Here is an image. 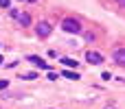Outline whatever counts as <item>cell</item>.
I'll use <instances>...</instances> for the list:
<instances>
[{
    "label": "cell",
    "instance_id": "30bf717a",
    "mask_svg": "<svg viewBox=\"0 0 125 109\" xmlns=\"http://www.w3.org/2000/svg\"><path fill=\"white\" fill-rule=\"evenodd\" d=\"M9 2H11V0H0V7H2V9H7V7H9Z\"/></svg>",
    "mask_w": 125,
    "mask_h": 109
},
{
    "label": "cell",
    "instance_id": "9c48e42d",
    "mask_svg": "<svg viewBox=\"0 0 125 109\" xmlns=\"http://www.w3.org/2000/svg\"><path fill=\"white\" fill-rule=\"evenodd\" d=\"M22 79H26V81H33V79H37V74H35V72H31V74H22Z\"/></svg>",
    "mask_w": 125,
    "mask_h": 109
},
{
    "label": "cell",
    "instance_id": "ba28073f",
    "mask_svg": "<svg viewBox=\"0 0 125 109\" xmlns=\"http://www.w3.org/2000/svg\"><path fill=\"white\" fill-rule=\"evenodd\" d=\"M62 63H64V66H68V68H77V61H75V59H66V57H64V59H62Z\"/></svg>",
    "mask_w": 125,
    "mask_h": 109
},
{
    "label": "cell",
    "instance_id": "52a82bcc",
    "mask_svg": "<svg viewBox=\"0 0 125 109\" xmlns=\"http://www.w3.org/2000/svg\"><path fill=\"white\" fill-rule=\"evenodd\" d=\"M62 76H64V79H70V81H77V79H79V74H77V72H73V70H64V72H62Z\"/></svg>",
    "mask_w": 125,
    "mask_h": 109
},
{
    "label": "cell",
    "instance_id": "3957f363",
    "mask_svg": "<svg viewBox=\"0 0 125 109\" xmlns=\"http://www.w3.org/2000/svg\"><path fill=\"white\" fill-rule=\"evenodd\" d=\"M51 31H53V26H51L48 22H37V24H35V33H37L40 37H48Z\"/></svg>",
    "mask_w": 125,
    "mask_h": 109
},
{
    "label": "cell",
    "instance_id": "8fae6325",
    "mask_svg": "<svg viewBox=\"0 0 125 109\" xmlns=\"http://www.w3.org/2000/svg\"><path fill=\"white\" fill-rule=\"evenodd\" d=\"M7 85H9V81H0V90H4Z\"/></svg>",
    "mask_w": 125,
    "mask_h": 109
},
{
    "label": "cell",
    "instance_id": "4fadbf2b",
    "mask_svg": "<svg viewBox=\"0 0 125 109\" xmlns=\"http://www.w3.org/2000/svg\"><path fill=\"white\" fill-rule=\"evenodd\" d=\"M105 109H116V107H114V105H108V107H105Z\"/></svg>",
    "mask_w": 125,
    "mask_h": 109
},
{
    "label": "cell",
    "instance_id": "9a60e30c",
    "mask_svg": "<svg viewBox=\"0 0 125 109\" xmlns=\"http://www.w3.org/2000/svg\"><path fill=\"white\" fill-rule=\"evenodd\" d=\"M29 2H35V0H29Z\"/></svg>",
    "mask_w": 125,
    "mask_h": 109
},
{
    "label": "cell",
    "instance_id": "7a4b0ae2",
    "mask_svg": "<svg viewBox=\"0 0 125 109\" xmlns=\"http://www.w3.org/2000/svg\"><path fill=\"white\" fill-rule=\"evenodd\" d=\"M9 15H11L13 20H18L22 26H31V15H29L26 11H20V9H9Z\"/></svg>",
    "mask_w": 125,
    "mask_h": 109
},
{
    "label": "cell",
    "instance_id": "5b68a950",
    "mask_svg": "<svg viewBox=\"0 0 125 109\" xmlns=\"http://www.w3.org/2000/svg\"><path fill=\"white\" fill-rule=\"evenodd\" d=\"M26 61H31L33 66H37V68H42V70H48V63H46L42 57H37V55H29V57H26Z\"/></svg>",
    "mask_w": 125,
    "mask_h": 109
},
{
    "label": "cell",
    "instance_id": "7c38bea8",
    "mask_svg": "<svg viewBox=\"0 0 125 109\" xmlns=\"http://www.w3.org/2000/svg\"><path fill=\"white\" fill-rule=\"evenodd\" d=\"M116 2H119V4H121V7H125V0H116Z\"/></svg>",
    "mask_w": 125,
    "mask_h": 109
},
{
    "label": "cell",
    "instance_id": "8992f818",
    "mask_svg": "<svg viewBox=\"0 0 125 109\" xmlns=\"http://www.w3.org/2000/svg\"><path fill=\"white\" fill-rule=\"evenodd\" d=\"M112 59H114V63L125 66V48H116V50L112 52Z\"/></svg>",
    "mask_w": 125,
    "mask_h": 109
},
{
    "label": "cell",
    "instance_id": "277c9868",
    "mask_svg": "<svg viewBox=\"0 0 125 109\" xmlns=\"http://www.w3.org/2000/svg\"><path fill=\"white\" fill-rule=\"evenodd\" d=\"M86 61L92 63V66H99V63H103V55L97 52V50H88L86 52Z\"/></svg>",
    "mask_w": 125,
    "mask_h": 109
},
{
    "label": "cell",
    "instance_id": "6da1fadb",
    "mask_svg": "<svg viewBox=\"0 0 125 109\" xmlns=\"http://www.w3.org/2000/svg\"><path fill=\"white\" fill-rule=\"evenodd\" d=\"M62 28H64V33H73V35H79L81 33V24L75 17H64L62 20Z\"/></svg>",
    "mask_w": 125,
    "mask_h": 109
},
{
    "label": "cell",
    "instance_id": "5bb4252c",
    "mask_svg": "<svg viewBox=\"0 0 125 109\" xmlns=\"http://www.w3.org/2000/svg\"><path fill=\"white\" fill-rule=\"evenodd\" d=\"M0 66H2V57H0Z\"/></svg>",
    "mask_w": 125,
    "mask_h": 109
}]
</instances>
